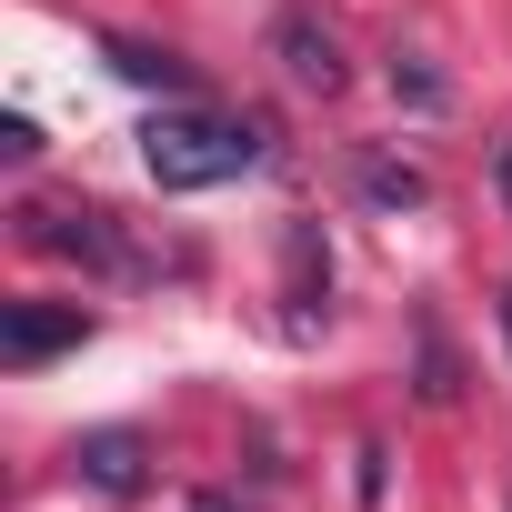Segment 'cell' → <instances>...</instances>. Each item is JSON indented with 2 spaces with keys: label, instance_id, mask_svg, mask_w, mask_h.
<instances>
[{
  "label": "cell",
  "instance_id": "6da1fadb",
  "mask_svg": "<svg viewBox=\"0 0 512 512\" xmlns=\"http://www.w3.org/2000/svg\"><path fill=\"white\" fill-rule=\"evenodd\" d=\"M262 151H272L262 121H231V111H201V101H181L141 131V171L161 191H221L241 171H262Z\"/></svg>",
  "mask_w": 512,
  "mask_h": 512
},
{
  "label": "cell",
  "instance_id": "7a4b0ae2",
  "mask_svg": "<svg viewBox=\"0 0 512 512\" xmlns=\"http://www.w3.org/2000/svg\"><path fill=\"white\" fill-rule=\"evenodd\" d=\"M21 241L51 251V262H81V272H141V251L121 241V211H101V201H31Z\"/></svg>",
  "mask_w": 512,
  "mask_h": 512
},
{
  "label": "cell",
  "instance_id": "3957f363",
  "mask_svg": "<svg viewBox=\"0 0 512 512\" xmlns=\"http://www.w3.org/2000/svg\"><path fill=\"white\" fill-rule=\"evenodd\" d=\"M272 61H282V81H292V91H322V101L352 81L342 31H332L322 11H282V21H272Z\"/></svg>",
  "mask_w": 512,
  "mask_h": 512
},
{
  "label": "cell",
  "instance_id": "277c9868",
  "mask_svg": "<svg viewBox=\"0 0 512 512\" xmlns=\"http://www.w3.org/2000/svg\"><path fill=\"white\" fill-rule=\"evenodd\" d=\"M81 342H91L81 302H11V312H0V362H11V372H31L51 352H81Z\"/></svg>",
  "mask_w": 512,
  "mask_h": 512
},
{
  "label": "cell",
  "instance_id": "5b68a950",
  "mask_svg": "<svg viewBox=\"0 0 512 512\" xmlns=\"http://www.w3.org/2000/svg\"><path fill=\"white\" fill-rule=\"evenodd\" d=\"M71 472H81L101 502H141L151 452H141V432H81V442H71Z\"/></svg>",
  "mask_w": 512,
  "mask_h": 512
},
{
  "label": "cell",
  "instance_id": "8992f818",
  "mask_svg": "<svg viewBox=\"0 0 512 512\" xmlns=\"http://www.w3.org/2000/svg\"><path fill=\"white\" fill-rule=\"evenodd\" d=\"M282 272H292V332H312V322L332 312V251H322V231H312V221H292V231H282Z\"/></svg>",
  "mask_w": 512,
  "mask_h": 512
},
{
  "label": "cell",
  "instance_id": "52a82bcc",
  "mask_svg": "<svg viewBox=\"0 0 512 512\" xmlns=\"http://www.w3.org/2000/svg\"><path fill=\"white\" fill-rule=\"evenodd\" d=\"M101 61L131 81V91H171V101H191L201 81H191V61L181 51H151V41H101Z\"/></svg>",
  "mask_w": 512,
  "mask_h": 512
},
{
  "label": "cell",
  "instance_id": "ba28073f",
  "mask_svg": "<svg viewBox=\"0 0 512 512\" xmlns=\"http://www.w3.org/2000/svg\"><path fill=\"white\" fill-rule=\"evenodd\" d=\"M352 181H362V201H372V211H422V201H432V181H422L412 161H392V151H362V171H352Z\"/></svg>",
  "mask_w": 512,
  "mask_h": 512
},
{
  "label": "cell",
  "instance_id": "9c48e42d",
  "mask_svg": "<svg viewBox=\"0 0 512 512\" xmlns=\"http://www.w3.org/2000/svg\"><path fill=\"white\" fill-rule=\"evenodd\" d=\"M412 372H422V402H432V412L462 402V362H452V342H442L432 312H412Z\"/></svg>",
  "mask_w": 512,
  "mask_h": 512
},
{
  "label": "cell",
  "instance_id": "30bf717a",
  "mask_svg": "<svg viewBox=\"0 0 512 512\" xmlns=\"http://www.w3.org/2000/svg\"><path fill=\"white\" fill-rule=\"evenodd\" d=\"M392 91H402L412 111H442V101H452V81H442V71H422V61H392Z\"/></svg>",
  "mask_w": 512,
  "mask_h": 512
},
{
  "label": "cell",
  "instance_id": "8fae6325",
  "mask_svg": "<svg viewBox=\"0 0 512 512\" xmlns=\"http://www.w3.org/2000/svg\"><path fill=\"white\" fill-rule=\"evenodd\" d=\"M41 151V131H31V111H11V121H0V161H31Z\"/></svg>",
  "mask_w": 512,
  "mask_h": 512
},
{
  "label": "cell",
  "instance_id": "7c38bea8",
  "mask_svg": "<svg viewBox=\"0 0 512 512\" xmlns=\"http://www.w3.org/2000/svg\"><path fill=\"white\" fill-rule=\"evenodd\" d=\"M492 191H502V201H512V141H502V151H492Z\"/></svg>",
  "mask_w": 512,
  "mask_h": 512
},
{
  "label": "cell",
  "instance_id": "4fadbf2b",
  "mask_svg": "<svg viewBox=\"0 0 512 512\" xmlns=\"http://www.w3.org/2000/svg\"><path fill=\"white\" fill-rule=\"evenodd\" d=\"M191 512H241V492H201V502H191Z\"/></svg>",
  "mask_w": 512,
  "mask_h": 512
},
{
  "label": "cell",
  "instance_id": "5bb4252c",
  "mask_svg": "<svg viewBox=\"0 0 512 512\" xmlns=\"http://www.w3.org/2000/svg\"><path fill=\"white\" fill-rule=\"evenodd\" d=\"M502 332H512V292H502Z\"/></svg>",
  "mask_w": 512,
  "mask_h": 512
}]
</instances>
